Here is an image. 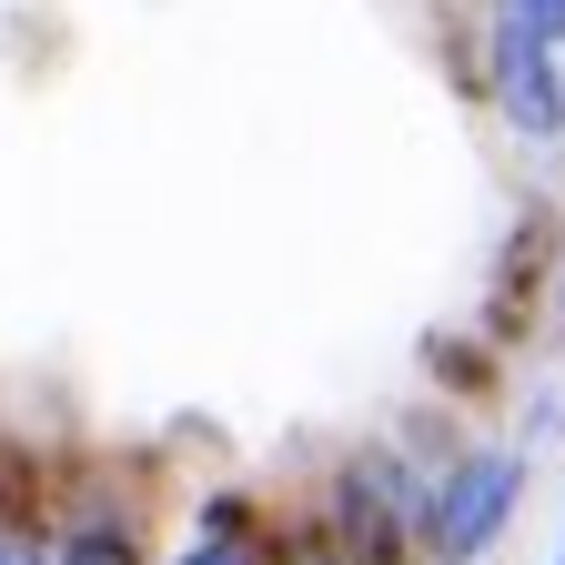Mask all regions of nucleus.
<instances>
[{
    "instance_id": "6",
    "label": "nucleus",
    "mask_w": 565,
    "mask_h": 565,
    "mask_svg": "<svg viewBox=\"0 0 565 565\" xmlns=\"http://www.w3.org/2000/svg\"><path fill=\"white\" fill-rule=\"evenodd\" d=\"M162 565H273V555L243 535H182V545H162Z\"/></svg>"
},
{
    "instance_id": "11",
    "label": "nucleus",
    "mask_w": 565,
    "mask_h": 565,
    "mask_svg": "<svg viewBox=\"0 0 565 565\" xmlns=\"http://www.w3.org/2000/svg\"><path fill=\"white\" fill-rule=\"evenodd\" d=\"M545 565H565V535H555V555H545Z\"/></svg>"
},
{
    "instance_id": "12",
    "label": "nucleus",
    "mask_w": 565,
    "mask_h": 565,
    "mask_svg": "<svg viewBox=\"0 0 565 565\" xmlns=\"http://www.w3.org/2000/svg\"><path fill=\"white\" fill-rule=\"evenodd\" d=\"M303 565H333V555H303Z\"/></svg>"
},
{
    "instance_id": "9",
    "label": "nucleus",
    "mask_w": 565,
    "mask_h": 565,
    "mask_svg": "<svg viewBox=\"0 0 565 565\" xmlns=\"http://www.w3.org/2000/svg\"><path fill=\"white\" fill-rule=\"evenodd\" d=\"M515 445H565V404L555 394H525V435Z\"/></svg>"
},
{
    "instance_id": "5",
    "label": "nucleus",
    "mask_w": 565,
    "mask_h": 565,
    "mask_svg": "<svg viewBox=\"0 0 565 565\" xmlns=\"http://www.w3.org/2000/svg\"><path fill=\"white\" fill-rule=\"evenodd\" d=\"M505 364H515V353L494 343L484 323H435V333L414 343L424 394H435V404H455V414H475V404H494V394H505Z\"/></svg>"
},
{
    "instance_id": "8",
    "label": "nucleus",
    "mask_w": 565,
    "mask_h": 565,
    "mask_svg": "<svg viewBox=\"0 0 565 565\" xmlns=\"http://www.w3.org/2000/svg\"><path fill=\"white\" fill-rule=\"evenodd\" d=\"M545 343H565V212H555V263H545Z\"/></svg>"
},
{
    "instance_id": "3",
    "label": "nucleus",
    "mask_w": 565,
    "mask_h": 565,
    "mask_svg": "<svg viewBox=\"0 0 565 565\" xmlns=\"http://www.w3.org/2000/svg\"><path fill=\"white\" fill-rule=\"evenodd\" d=\"M475 102L505 121L525 152H565V51L535 31L525 0H484V31H475Z\"/></svg>"
},
{
    "instance_id": "10",
    "label": "nucleus",
    "mask_w": 565,
    "mask_h": 565,
    "mask_svg": "<svg viewBox=\"0 0 565 565\" xmlns=\"http://www.w3.org/2000/svg\"><path fill=\"white\" fill-rule=\"evenodd\" d=\"M525 11H535V31H545V41L565 51V0H525Z\"/></svg>"
},
{
    "instance_id": "1",
    "label": "nucleus",
    "mask_w": 565,
    "mask_h": 565,
    "mask_svg": "<svg viewBox=\"0 0 565 565\" xmlns=\"http://www.w3.org/2000/svg\"><path fill=\"white\" fill-rule=\"evenodd\" d=\"M414 505H424V465L394 445V435H364V445H333L303 515H313V545L333 565H424L414 555Z\"/></svg>"
},
{
    "instance_id": "4",
    "label": "nucleus",
    "mask_w": 565,
    "mask_h": 565,
    "mask_svg": "<svg viewBox=\"0 0 565 565\" xmlns=\"http://www.w3.org/2000/svg\"><path fill=\"white\" fill-rule=\"evenodd\" d=\"M61 565H162L152 545V494L131 484H61Z\"/></svg>"
},
{
    "instance_id": "7",
    "label": "nucleus",
    "mask_w": 565,
    "mask_h": 565,
    "mask_svg": "<svg viewBox=\"0 0 565 565\" xmlns=\"http://www.w3.org/2000/svg\"><path fill=\"white\" fill-rule=\"evenodd\" d=\"M0 565H61V535L51 525H0Z\"/></svg>"
},
{
    "instance_id": "2",
    "label": "nucleus",
    "mask_w": 565,
    "mask_h": 565,
    "mask_svg": "<svg viewBox=\"0 0 565 565\" xmlns=\"http://www.w3.org/2000/svg\"><path fill=\"white\" fill-rule=\"evenodd\" d=\"M525 494H535V445H475V435H465V455H455V465L424 475L414 555H424V565H484L494 545L515 535Z\"/></svg>"
}]
</instances>
